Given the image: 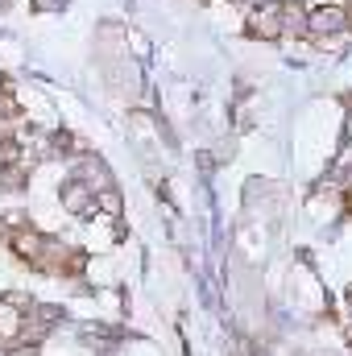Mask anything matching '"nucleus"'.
<instances>
[{"mask_svg":"<svg viewBox=\"0 0 352 356\" xmlns=\"http://www.w3.org/2000/svg\"><path fill=\"white\" fill-rule=\"evenodd\" d=\"M344 29H349V8H340V4H315L303 25V33H315V38H328V33L336 38Z\"/></svg>","mask_w":352,"mask_h":356,"instance_id":"1","label":"nucleus"},{"mask_svg":"<svg viewBox=\"0 0 352 356\" xmlns=\"http://www.w3.org/2000/svg\"><path fill=\"white\" fill-rule=\"evenodd\" d=\"M8 245H13V253L21 257V261H29V266H42V257H46V236L42 232H33V228H17L13 236H8Z\"/></svg>","mask_w":352,"mask_h":356,"instance_id":"3","label":"nucleus"},{"mask_svg":"<svg viewBox=\"0 0 352 356\" xmlns=\"http://www.w3.org/2000/svg\"><path fill=\"white\" fill-rule=\"evenodd\" d=\"M249 33L257 38H282V4L273 0H262L249 8Z\"/></svg>","mask_w":352,"mask_h":356,"instance_id":"2","label":"nucleus"},{"mask_svg":"<svg viewBox=\"0 0 352 356\" xmlns=\"http://www.w3.org/2000/svg\"><path fill=\"white\" fill-rule=\"evenodd\" d=\"M95 211H104V216H120V191H112V186L95 191Z\"/></svg>","mask_w":352,"mask_h":356,"instance_id":"5","label":"nucleus"},{"mask_svg":"<svg viewBox=\"0 0 352 356\" xmlns=\"http://www.w3.org/2000/svg\"><path fill=\"white\" fill-rule=\"evenodd\" d=\"M63 207L75 211V216H91L95 211V195H91L83 182H71V186H63Z\"/></svg>","mask_w":352,"mask_h":356,"instance_id":"4","label":"nucleus"}]
</instances>
